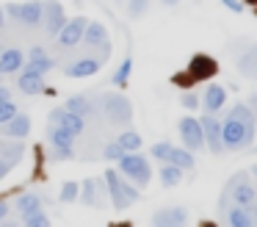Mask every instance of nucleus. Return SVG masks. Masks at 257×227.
<instances>
[{
    "instance_id": "1",
    "label": "nucleus",
    "mask_w": 257,
    "mask_h": 227,
    "mask_svg": "<svg viewBox=\"0 0 257 227\" xmlns=\"http://www.w3.org/2000/svg\"><path fill=\"white\" fill-rule=\"evenodd\" d=\"M254 127H257L254 111H251L246 103H235L232 108H229L227 119L221 122V141H224V149H232V153H238V149L251 147V141H254V136H257Z\"/></svg>"
},
{
    "instance_id": "2",
    "label": "nucleus",
    "mask_w": 257,
    "mask_h": 227,
    "mask_svg": "<svg viewBox=\"0 0 257 227\" xmlns=\"http://www.w3.org/2000/svg\"><path fill=\"white\" fill-rule=\"evenodd\" d=\"M102 180H105V188H108V194H111V202L116 210H124V208H130L133 202L141 199V191L136 188V183L127 180L124 175H119V169H105Z\"/></svg>"
},
{
    "instance_id": "3",
    "label": "nucleus",
    "mask_w": 257,
    "mask_h": 227,
    "mask_svg": "<svg viewBox=\"0 0 257 227\" xmlns=\"http://www.w3.org/2000/svg\"><path fill=\"white\" fill-rule=\"evenodd\" d=\"M254 199H257V188L249 183V175H246V172H235V175L227 180V186H224L221 199H218V208L227 210L229 202L249 205V202H254Z\"/></svg>"
},
{
    "instance_id": "4",
    "label": "nucleus",
    "mask_w": 257,
    "mask_h": 227,
    "mask_svg": "<svg viewBox=\"0 0 257 227\" xmlns=\"http://www.w3.org/2000/svg\"><path fill=\"white\" fill-rule=\"evenodd\" d=\"M119 164V175H124L127 180H133L136 186H147L152 177V166L150 161L144 158V155L139 153V149H133V153H124L122 158L116 161Z\"/></svg>"
},
{
    "instance_id": "5",
    "label": "nucleus",
    "mask_w": 257,
    "mask_h": 227,
    "mask_svg": "<svg viewBox=\"0 0 257 227\" xmlns=\"http://www.w3.org/2000/svg\"><path fill=\"white\" fill-rule=\"evenodd\" d=\"M102 114L111 125H122L127 127L133 122V105L124 94H105L102 97Z\"/></svg>"
},
{
    "instance_id": "6",
    "label": "nucleus",
    "mask_w": 257,
    "mask_h": 227,
    "mask_svg": "<svg viewBox=\"0 0 257 227\" xmlns=\"http://www.w3.org/2000/svg\"><path fill=\"white\" fill-rule=\"evenodd\" d=\"M6 14L12 20L23 22V25H42V9H45V0H28V3H9L3 6Z\"/></svg>"
},
{
    "instance_id": "7",
    "label": "nucleus",
    "mask_w": 257,
    "mask_h": 227,
    "mask_svg": "<svg viewBox=\"0 0 257 227\" xmlns=\"http://www.w3.org/2000/svg\"><path fill=\"white\" fill-rule=\"evenodd\" d=\"M180 138H183V147H188L191 153L205 147V133H202L199 116H183L180 119Z\"/></svg>"
},
{
    "instance_id": "8",
    "label": "nucleus",
    "mask_w": 257,
    "mask_h": 227,
    "mask_svg": "<svg viewBox=\"0 0 257 227\" xmlns=\"http://www.w3.org/2000/svg\"><path fill=\"white\" fill-rule=\"evenodd\" d=\"M199 125H202V133H205V147L210 149L213 155H218L224 149V141H221V119L210 111H205V116H199Z\"/></svg>"
},
{
    "instance_id": "9",
    "label": "nucleus",
    "mask_w": 257,
    "mask_h": 227,
    "mask_svg": "<svg viewBox=\"0 0 257 227\" xmlns=\"http://www.w3.org/2000/svg\"><path fill=\"white\" fill-rule=\"evenodd\" d=\"M86 25H89V20H86L83 14H78V17H72V20H67V22H64V28L56 33L58 44H61V47H75L78 42H83Z\"/></svg>"
},
{
    "instance_id": "10",
    "label": "nucleus",
    "mask_w": 257,
    "mask_h": 227,
    "mask_svg": "<svg viewBox=\"0 0 257 227\" xmlns=\"http://www.w3.org/2000/svg\"><path fill=\"white\" fill-rule=\"evenodd\" d=\"M42 22H45V33L56 39V33L64 28L67 14H64V6L58 0H45V9H42Z\"/></svg>"
},
{
    "instance_id": "11",
    "label": "nucleus",
    "mask_w": 257,
    "mask_h": 227,
    "mask_svg": "<svg viewBox=\"0 0 257 227\" xmlns=\"http://www.w3.org/2000/svg\"><path fill=\"white\" fill-rule=\"evenodd\" d=\"M188 72L194 81H210L213 75H218V61L207 53H196L194 58L188 61Z\"/></svg>"
},
{
    "instance_id": "12",
    "label": "nucleus",
    "mask_w": 257,
    "mask_h": 227,
    "mask_svg": "<svg viewBox=\"0 0 257 227\" xmlns=\"http://www.w3.org/2000/svg\"><path fill=\"white\" fill-rule=\"evenodd\" d=\"M50 122H53V125L67 127L69 133H75V136H80V133L86 130V119H83V116L75 114V111H67L64 105H58V108L50 111Z\"/></svg>"
},
{
    "instance_id": "13",
    "label": "nucleus",
    "mask_w": 257,
    "mask_h": 227,
    "mask_svg": "<svg viewBox=\"0 0 257 227\" xmlns=\"http://www.w3.org/2000/svg\"><path fill=\"white\" fill-rule=\"evenodd\" d=\"M152 224H161V227H177V224H185L188 221V210L180 208V205H166V208L155 210L150 216Z\"/></svg>"
},
{
    "instance_id": "14",
    "label": "nucleus",
    "mask_w": 257,
    "mask_h": 227,
    "mask_svg": "<svg viewBox=\"0 0 257 227\" xmlns=\"http://www.w3.org/2000/svg\"><path fill=\"white\" fill-rule=\"evenodd\" d=\"M102 61H105V55H86V58H78L75 64H69L67 69H64V75L69 78H89V75H97L102 66Z\"/></svg>"
},
{
    "instance_id": "15",
    "label": "nucleus",
    "mask_w": 257,
    "mask_h": 227,
    "mask_svg": "<svg viewBox=\"0 0 257 227\" xmlns=\"http://www.w3.org/2000/svg\"><path fill=\"white\" fill-rule=\"evenodd\" d=\"M0 133H3V136H9V138H20V141H23V138H28V133H31V116L28 114H14L12 119L9 122H3V125H0Z\"/></svg>"
},
{
    "instance_id": "16",
    "label": "nucleus",
    "mask_w": 257,
    "mask_h": 227,
    "mask_svg": "<svg viewBox=\"0 0 257 227\" xmlns=\"http://www.w3.org/2000/svg\"><path fill=\"white\" fill-rule=\"evenodd\" d=\"M23 75L17 78V86L23 89L25 94H42L45 92V75H39L36 69H31V66H25L23 64Z\"/></svg>"
},
{
    "instance_id": "17",
    "label": "nucleus",
    "mask_w": 257,
    "mask_h": 227,
    "mask_svg": "<svg viewBox=\"0 0 257 227\" xmlns=\"http://www.w3.org/2000/svg\"><path fill=\"white\" fill-rule=\"evenodd\" d=\"M224 103H227V89H224L221 83H210V86L205 89V94H202V108L216 114V111L224 108Z\"/></svg>"
},
{
    "instance_id": "18",
    "label": "nucleus",
    "mask_w": 257,
    "mask_h": 227,
    "mask_svg": "<svg viewBox=\"0 0 257 227\" xmlns=\"http://www.w3.org/2000/svg\"><path fill=\"white\" fill-rule=\"evenodd\" d=\"M235 66H238L240 75L246 78H257V42H249L246 50L235 58Z\"/></svg>"
},
{
    "instance_id": "19",
    "label": "nucleus",
    "mask_w": 257,
    "mask_h": 227,
    "mask_svg": "<svg viewBox=\"0 0 257 227\" xmlns=\"http://www.w3.org/2000/svg\"><path fill=\"white\" fill-rule=\"evenodd\" d=\"M75 133H69L67 127L61 125H53L50 122V130H47V141H50L53 149H75Z\"/></svg>"
},
{
    "instance_id": "20",
    "label": "nucleus",
    "mask_w": 257,
    "mask_h": 227,
    "mask_svg": "<svg viewBox=\"0 0 257 227\" xmlns=\"http://www.w3.org/2000/svg\"><path fill=\"white\" fill-rule=\"evenodd\" d=\"M23 64H25L23 50L9 47V50H3V53H0V75H12V72H20V69H23Z\"/></svg>"
},
{
    "instance_id": "21",
    "label": "nucleus",
    "mask_w": 257,
    "mask_h": 227,
    "mask_svg": "<svg viewBox=\"0 0 257 227\" xmlns=\"http://www.w3.org/2000/svg\"><path fill=\"white\" fill-rule=\"evenodd\" d=\"M67 111H75V114H80L86 119V116H91L97 111V105L91 103V97L89 94H75V97H69L67 100V105H64Z\"/></svg>"
},
{
    "instance_id": "22",
    "label": "nucleus",
    "mask_w": 257,
    "mask_h": 227,
    "mask_svg": "<svg viewBox=\"0 0 257 227\" xmlns=\"http://www.w3.org/2000/svg\"><path fill=\"white\" fill-rule=\"evenodd\" d=\"M83 42L89 44V47H102V44L108 42V31L102 22H89L83 31Z\"/></svg>"
},
{
    "instance_id": "23",
    "label": "nucleus",
    "mask_w": 257,
    "mask_h": 227,
    "mask_svg": "<svg viewBox=\"0 0 257 227\" xmlns=\"http://www.w3.org/2000/svg\"><path fill=\"white\" fill-rule=\"evenodd\" d=\"M183 175H185V169H180L177 164H172V161H163V166H161V183L166 188L180 186V183H183Z\"/></svg>"
},
{
    "instance_id": "24",
    "label": "nucleus",
    "mask_w": 257,
    "mask_h": 227,
    "mask_svg": "<svg viewBox=\"0 0 257 227\" xmlns=\"http://www.w3.org/2000/svg\"><path fill=\"white\" fill-rule=\"evenodd\" d=\"M227 221L232 227H251L254 221H251V213L246 210V205H227Z\"/></svg>"
},
{
    "instance_id": "25",
    "label": "nucleus",
    "mask_w": 257,
    "mask_h": 227,
    "mask_svg": "<svg viewBox=\"0 0 257 227\" xmlns=\"http://www.w3.org/2000/svg\"><path fill=\"white\" fill-rule=\"evenodd\" d=\"M36 208H42V197L34 194V191H23L17 199H14V210H17L20 216L31 213V210H36Z\"/></svg>"
},
{
    "instance_id": "26",
    "label": "nucleus",
    "mask_w": 257,
    "mask_h": 227,
    "mask_svg": "<svg viewBox=\"0 0 257 227\" xmlns=\"http://www.w3.org/2000/svg\"><path fill=\"white\" fill-rule=\"evenodd\" d=\"M169 161H172V164H177L180 169H185V172H191V169L196 166L194 153H191L188 147H172V155H169Z\"/></svg>"
},
{
    "instance_id": "27",
    "label": "nucleus",
    "mask_w": 257,
    "mask_h": 227,
    "mask_svg": "<svg viewBox=\"0 0 257 227\" xmlns=\"http://www.w3.org/2000/svg\"><path fill=\"white\" fill-rule=\"evenodd\" d=\"M80 199H83V205H97L100 202V180L89 177V180L80 186Z\"/></svg>"
},
{
    "instance_id": "28",
    "label": "nucleus",
    "mask_w": 257,
    "mask_h": 227,
    "mask_svg": "<svg viewBox=\"0 0 257 227\" xmlns=\"http://www.w3.org/2000/svg\"><path fill=\"white\" fill-rule=\"evenodd\" d=\"M20 221L28 224V227H45V224H50V216L45 213V208H36V210H31V213L20 216Z\"/></svg>"
},
{
    "instance_id": "29",
    "label": "nucleus",
    "mask_w": 257,
    "mask_h": 227,
    "mask_svg": "<svg viewBox=\"0 0 257 227\" xmlns=\"http://www.w3.org/2000/svg\"><path fill=\"white\" fill-rule=\"evenodd\" d=\"M130 72H133V58H130V55H127V58H124V61H122V64H119V69H116V72H113V78H111V83H113V86H119V89H122V86H124V83H127V81H130Z\"/></svg>"
},
{
    "instance_id": "30",
    "label": "nucleus",
    "mask_w": 257,
    "mask_h": 227,
    "mask_svg": "<svg viewBox=\"0 0 257 227\" xmlns=\"http://www.w3.org/2000/svg\"><path fill=\"white\" fill-rule=\"evenodd\" d=\"M25 66H31V69H36L39 75H47V72L56 66V61L50 58V55H39V58H28L25 61Z\"/></svg>"
},
{
    "instance_id": "31",
    "label": "nucleus",
    "mask_w": 257,
    "mask_h": 227,
    "mask_svg": "<svg viewBox=\"0 0 257 227\" xmlns=\"http://www.w3.org/2000/svg\"><path fill=\"white\" fill-rule=\"evenodd\" d=\"M116 141L124 147V153H133V149H139V147H141V136H139L136 130H124L122 136L116 138Z\"/></svg>"
},
{
    "instance_id": "32",
    "label": "nucleus",
    "mask_w": 257,
    "mask_h": 227,
    "mask_svg": "<svg viewBox=\"0 0 257 227\" xmlns=\"http://www.w3.org/2000/svg\"><path fill=\"white\" fill-rule=\"evenodd\" d=\"M122 155H124V147L119 141H108L105 149H102V158H105V161H119Z\"/></svg>"
},
{
    "instance_id": "33",
    "label": "nucleus",
    "mask_w": 257,
    "mask_h": 227,
    "mask_svg": "<svg viewBox=\"0 0 257 227\" xmlns=\"http://www.w3.org/2000/svg\"><path fill=\"white\" fill-rule=\"evenodd\" d=\"M147 9H150V0H130V3H127V14L133 17V20L144 17Z\"/></svg>"
},
{
    "instance_id": "34",
    "label": "nucleus",
    "mask_w": 257,
    "mask_h": 227,
    "mask_svg": "<svg viewBox=\"0 0 257 227\" xmlns=\"http://www.w3.org/2000/svg\"><path fill=\"white\" fill-rule=\"evenodd\" d=\"M78 194H80V186L72 180H67L61 186V202H72V199H78Z\"/></svg>"
},
{
    "instance_id": "35",
    "label": "nucleus",
    "mask_w": 257,
    "mask_h": 227,
    "mask_svg": "<svg viewBox=\"0 0 257 227\" xmlns=\"http://www.w3.org/2000/svg\"><path fill=\"white\" fill-rule=\"evenodd\" d=\"M172 147H174V144H169V141H158L155 147H152V158L161 161V164H163V161H169V155H172Z\"/></svg>"
},
{
    "instance_id": "36",
    "label": "nucleus",
    "mask_w": 257,
    "mask_h": 227,
    "mask_svg": "<svg viewBox=\"0 0 257 227\" xmlns=\"http://www.w3.org/2000/svg\"><path fill=\"white\" fill-rule=\"evenodd\" d=\"M14 114H17V105H14L12 100H3V103H0V125H3V122H9Z\"/></svg>"
},
{
    "instance_id": "37",
    "label": "nucleus",
    "mask_w": 257,
    "mask_h": 227,
    "mask_svg": "<svg viewBox=\"0 0 257 227\" xmlns=\"http://www.w3.org/2000/svg\"><path fill=\"white\" fill-rule=\"evenodd\" d=\"M180 103H183V108H188V111H196V108H199V97H196L194 92H185Z\"/></svg>"
},
{
    "instance_id": "38",
    "label": "nucleus",
    "mask_w": 257,
    "mask_h": 227,
    "mask_svg": "<svg viewBox=\"0 0 257 227\" xmlns=\"http://www.w3.org/2000/svg\"><path fill=\"white\" fill-rule=\"evenodd\" d=\"M221 3L227 6L232 14H240V11H243V3H240V0H221Z\"/></svg>"
},
{
    "instance_id": "39",
    "label": "nucleus",
    "mask_w": 257,
    "mask_h": 227,
    "mask_svg": "<svg viewBox=\"0 0 257 227\" xmlns=\"http://www.w3.org/2000/svg\"><path fill=\"white\" fill-rule=\"evenodd\" d=\"M75 155V149H53V158L56 161H69Z\"/></svg>"
},
{
    "instance_id": "40",
    "label": "nucleus",
    "mask_w": 257,
    "mask_h": 227,
    "mask_svg": "<svg viewBox=\"0 0 257 227\" xmlns=\"http://www.w3.org/2000/svg\"><path fill=\"white\" fill-rule=\"evenodd\" d=\"M12 169H14V164H9V161L3 158V155H0V180H3V177H6Z\"/></svg>"
},
{
    "instance_id": "41",
    "label": "nucleus",
    "mask_w": 257,
    "mask_h": 227,
    "mask_svg": "<svg viewBox=\"0 0 257 227\" xmlns=\"http://www.w3.org/2000/svg\"><path fill=\"white\" fill-rule=\"evenodd\" d=\"M9 202H3V199H0V221H6V216H9Z\"/></svg>"
},
{
    "instance_id": "42",
    "label": "nucleus",
    "mask_w": 257,
    "mask_h": 227,
    "mask_svg": "<svg viewBox=\"0 0 257 227\" xmlns=\"http://www.w3.org/2000/svg\"><path fill=\"white\" fill-rule=\"evenodd\" d=\"M246 210L251 213V221L257 224V199H254V202H249V205H246Z\"/></svg>"
},
{
    "instance_id": "43",
    "label": "nucleus",
    "mask_w": 257,
    "mask_h": 227,
    "mask_svg": "<svg viewBox=\"0 0 257 227\" xmlns=\"http://www.w3.org/2000/svg\"><path fill=\"white\" fill-rule=\"evenodd\" d=\"M3 100H12V92H9L3 83H0V103H3Z\"/></svg>"
},
{
    "instance_id": "44",
    "label": "nucleus",
    "mask_w": 257,
    "mask_h": 227,
    "mask_svg": "<svg viewBox=\"0 0 257 227\" xmlns=\"http://www.w3.org/2000/svg\"><path fill=\"white\" fill-rule=\"evenodd\" d=\"M246 105H249V108L254 111V116H257V92H254V94H251V97H249V103H246Z\"/></svg>"
},
{
    "instance_id": "45",
    "label": "nucleus",
    "mask_w": 257,
    "mask_h": 227,
    "mask_svg": "<svg viewBox=\"0 0 257 227\" xmlns=\"http://www.w3.org/2000/svg\"><path fill=\"white\" fill-rule=\"evenodd\" d=\"M3 22H6V9H0V28H3Z\"/></svg>"
},
{
    "instance_id": "46",
    "label": "nucleus",
    "mask_w": 257,
    "mask_h": 227,
    "mask_svg": "<svg viewBox=\"0 0 257 227\" xmlns=\"http://www.w3.org/2000/svg\"><path fill=\"white\" fill-rule=\"evenodd\" d=\"M243 6H257V0H240Z\"/></svg>"
},
{
    "instance_id": "47",
    "label": "nucleus",
    "mask_w": 257,
    "mask_h": 227,
    "mask_svg": "<svg viewBox=\"0 0 257 227\" xmlns=\"http://www.w3.org/2000/svg\"><path fill=\"white\" fill-rule=\"evenodd\" d=\"M163 3H166V6H177L180 0H163Z\"/></svg>"
},
{
    "instance_id": "48",
    "label": "nucleus",
    "mask_w": 257,
    "mask_h": 227,
    "mask_svg": "<svg viewBox=\"0 0 257 227\" xmlns=\"http://www.w3.org/2000/svg\"><path fill=\"white\" fill-rule=\"evenodd\" d=\"M254 133H257V127H254Z\"/></svg>"
},
{
    "instance_id": "49",
    "label": "nucleus",
    "mask_w": 257,
    "mask_h": 227,
    "mask_svg": "<svg viewBox=\"0 0 257 227\" xmlns=\"http://www.w3.org/2000/svg\"><path fill=\"white\" fill-rule=\"evenodd\" d=\"M254 172H257V166H254Z\"/></svg>"
}]
</instances>
